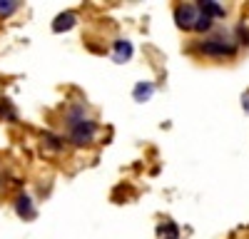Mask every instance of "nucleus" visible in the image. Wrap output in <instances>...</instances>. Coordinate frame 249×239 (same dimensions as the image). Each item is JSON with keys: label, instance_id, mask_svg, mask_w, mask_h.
<instances>
[{"label": "nucleus", "instance_id": "obj_12", "mask_svg": "<svg viewBox=\"0 0 249 239\" xmlns=\"http://www.w3.org/2000/svg\"><path fill=\"white\" fill-rule=\"evenodd\" d=\"M242 105H244V107H247V112H249V95H244V97H242Z\"/></svg>", "mask_w": 249, "mask_h": 239}, {"label": "nucleus", "instance_id": "obj_8", "mask_svg": "<svg viewBox=\"0 0 249 239\" xmlns=\"http://www.w3.org/2000/svg\"><path fill=\"white\" fill-rule=\"evenodd\" d=\"M152 95H155V85L152 83H137V87L132 92V97L137 100V102H147Z\"/></svg>", "mask_w": 249, "mask_h": 239}, {"label": "nucleus", "instance_id": "obj_10", "mask_svg": "<svg viewBox=\"0 0 249 239\" xmlns=\"http://www.w3.org/2000/svg\"><path fill=\"white\" fill-rule=\"evenodd\" d=\"M195 30H197V33H207V30H212V17L199 15V17H197V23H195Z\"/></svg>", "mask_w": 249, "mask_h": 239}, {"label": "nucleus", "instance_id": "obj_5", "mask_svg": "<svg viewBox=\"0 0 249 239\" xmlns=\"http://www.w3.org/2000/svg\"><path fill=\"white\" fill-rule=\"evenodd\" d=\"M15 212H18V217H23V219H33V217H35L33 199H30L28 194H20L18 202H15Z\"/></svg>", "mask_w": 249, "mask_h": 239}, {"label": "nucleus", "instance_id": "obj_7", "mask_svg": "<svg viewBox=\"0 0 249 239\" xmlns=\"http://www.w3.org/2000/svg\"><path fill=\"white\" fill-rule=\"evenodd\" d=\"M199 5V13L207 15V17H224V8L214 0H207V3H197Z\"/></svg>", "mask_w": 249, "mask_h": 239}, {"label": "nucleus", "instance_id": "obj_4", "mask_svg": "<svg viewBox=\"0 0 249 239\" xmlns=\"http://www.w3.org/2000/svg\"><path fill=\"white\" fill-rule=\"evenodd\" d=\"M75 13H60L55 20H53V33H65V30H70V28H75Z\"/></svg>", "mask_w": 249, "mask_h": 239}, {"label": "nucleus", "instance_id": "obj_3", "mask_svg": "<svg viewBox=\"0 0 249 239\" xmlns=\"http://www.w3.org/2000/svg\"><path fill=\"white\" fill-rule=\"evenodd\" d=\"M197 8L195 5H179L177 10H175V23H177V28H182V30H195V23H197Z\"/></svg>", "mask_w": 249, "mask_h": 239}, {"label": "nucleus", "instance_id": "obj_2", "mask_svg": "<svg viewBox=\"0 0 249 239\" xmlns=\"http://www.w3.org/2000/svg\"><path fill=\"white\" fill-rule=\"evenodd\" d=\"M199 50L204 55H212V57H224V55H234L237 45L234 43H224V40H204L199 45Z\"/></svg>", "mask_w": 249, "mask_h": 239}, {"label": "nucleus", "instance_id": "obj_6", "mask_svg": "<svg viewBox=\"0 0 249 239\" xmlns=\"http://www.w3.org/2000/svg\"><path fill=\"white\" fill-rule=\"evenodd\" d=\"M112 48H115V63H124V60L132 57V45H130V40H117Z\"/></svg>", "mask_w": 249, "mask_h": 239}, {"label": "nucleus", "instance_id": "obj_11", "mask_svg": "<svg viewBox=\"0 0 249 239\" xmlns=\"http://www.w3.org/2000/svg\"><path fill=\"white\" fill-rule=\"evenodd\" d=\"M15 8L18 3H13V0H0V15H10Z\"/></svg>", "mask_w": 249, "mask_h": 239}, {"label": "nucleus", "instance_id": "obj_1", "mask_svg": "<svg viewBox=\"0 0 249 239\" xmlns=\"http://www.w3.org/2000/svg\"><path fill=\"white\" fill-rule=\"evenodd\" d=\"M70 135H72V142L82 147L97 135V125L92 120H77L75 125H70Z\"/></svg>", "mask_w": 249, "mask_h": 239}, {"label": "nucleus", "instance_id": "obj_9", "mask_svg": "<svg viewBox=\"0 0 249 239\" xmlns=\"http://www.w3.org/2000/svg\"><path fill=\"white\" fill-rule=\"evenodd\" d=\"M157 234H160V239H179V229H177V224H172V222L160 224V227H157Z\"/></svg>", "mask_w": 249, "mask_h": 239}]
</instances>
